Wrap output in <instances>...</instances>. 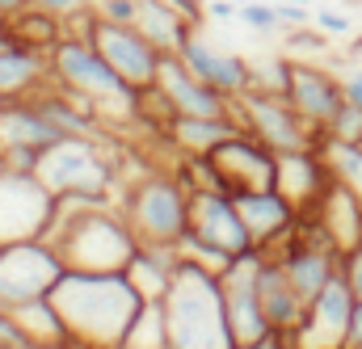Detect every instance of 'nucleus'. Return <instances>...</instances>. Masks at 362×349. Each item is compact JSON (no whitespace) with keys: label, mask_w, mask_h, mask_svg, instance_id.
<instances>
[{"label":"nucleus","mask_w":362,"mask_h":349,"mask_svg":"<svg viewBox=\"0 0 362 349\" xmlns=\"http://www.w3.org/2000/svg\"><path fill=\"white\" fill-rule=\"evenodd\" d=\"M312 21H316L329 38H341V34H350V30H354V21H350L346 13H337V8H316V13H312Z\"/></svg>","instance_id":"473e14b6"},{"label":"nucleus","mask_w":362,"mask_h":349,"mask_svg":"<svg viewBox=\"0 0 362 349\" xmlns=\"http://www.w3.org/2000/svg\"><path fill=\"white\" fill-rule=\"evenodd\" d=\"M320 156H325V165H329V173L337 185H346L350 194H358L362 198V143H341V139H320V148H316Z\"/></svg>","instance_id":"cd10ccee"},{"label":"nucleus","mask_w":362,"mask_h":349,"mask_svg":"<svg viewBox=\"0 0 362 349\" xmlns=\"http://www.w3.org/2000/svg\"><path fill=\"white\" fill-rule=\"evenodd\" d=\"M89 42L101 51V59H105L131 88L156 85V72H160L165 51H156V47L144 38L139 25H118V21L97 17L93 30H89Z\"/></svg>","instance_id":"ddd939ff"},{"label":"nucleus","mask_w":362,"mask_h":349,"mask_svg":"<svg viewBox=\"0 0 362 349\" xmlns=\"http://www.w3.org/2000/svg\"><path fill=\"white\" fill-rule=\"evenodd\" d=\"M34 177L55 194V198H97V202H118V160L105 152L101 135L97 139H64L42 152Z\"/></svg>","instance_id":"423d86ee"},{"label":"nucleus","mask_w":362,"mask_h":349,"mask_svg":"<svg viewBox=\"0 0 362 349\" xmlns=\"http://www.w3.org/2000/svg\"><path fill=\"white\" fill-rule=\"evenodd\" d=\"M341 278L350 282L354 299L362 303V244H358V249H346V253H341Z\"/></svg>","instance_id":"72a5a7b5"},{"label":"nucleus","mask_w":362,"mask_h":349,"mask_svg":"<svg viewBox=\"0 0 362 349\" xmlns=\"http://www.w3.org/2000/svg\"><path fill=\"white\" fill-rule=\"evenodd\" d=\"M215 177H219V194L236 198V194H249V189H274V177H278V152H270L257 135L249 131H236L232 139H223L215 152H206Z\"/></svg>","instance_id":"f8f14e48"},{"label":"nucleus","mask_w":362,"mask_h":349,"mask_svg":"<svg viewBox=\"0 0 362 349\" xmlns=\"http://www.w3.org/2000/svg\"><path fill=\"white\" fill-rule=\"evenodd\" d=\"M169 4L177 8V13L189 21V25H194V30H202V21H206V4H202V0H169Z\"/></svg>","instance_id":"58836bf2"},{"label":"nucleus","mask_w":362,"mask_h":349,"mask_svg":"<svg viewBox=\"0 0 362 349\" xmlns=\"http://www.w3.org/2000/svg\"><path fill=\"white\" fill-rule=\"evenodd\" d=\"M236 131H245L236 114H228V118H185V114H177V122L169 126V148L177 156H206L223 139H232Z\"/></svg>","instance_id":"393cba45"},{"label":"nucleus","mask_w":362,"mask_h":349,"mask_svg":"<svg viewBox=\"0 0 362 349\" xmlns=\"http://www.w3.org/2000/svg\"><path fill=\"white\" fill-rule=\"evenodd\" d=\"M257 295H262V312L270 320V329H299L303 316H308V303L303 295L295 290V282L286 278V269L278 257H262V269H257Z\"/></svg>","instance_id":"4be33fe9"},{"label":"nucleus","mask_w":362,"mask_h":349,"mask_svg":"<svg viewBox=\"0 0 362 349\" xmlns=\"http://www.w3.org/2000/svg\"><path fill=\"white\" fill-rule=\"evenodd\" d=\"M262 249H249L240 257L223 265L219 278V295H223V316H228V333L232 345H257L270 337V320L262 312V295H257V269H262Z\"/></svg>","instance_id":"6e6552de"},{"label":"nucleus","mask_w":362,"mask_h":349,"mask_svg":"<svg viewBox=\"0 0 362 349\" xmlns=\"http://www.w3.org/2000/svg\"><path fill=\"white\" fill-rule=\"evenodd\" d=\"M232 349H257V345H232Z\"/></svg>","instance_id":"de8ad7c7"},{"label":"nucleus","mask_w":362,"mask_h":349,"mask_svg":"<svg viewBox=\"0 0 362 349\" xmlns=\"http://www.w3.org/2000/svg\"><path fill=\"white\" fill-rule=\"evenodd\" d=\"M189 236L215 244L228 257H240V253L257 249L240 211H236V198H228L219 189H189Z\"/></svg>","instance_id":"2eb2a0df"},{"label":"nucleus","mask_w":362,"mask_h":349,"mask_svg":"<svg viewBox=\"0 0 362 349\" xmlns=\"http://www.w3.org/2000/svg\"><path fill=\"white\" fill-rule=\"evenodd\" d=\"M30 0H0V13H17V8H25Z\"/></svg>","instance_id":"79ce46f5"},{"label":"nucleus","mask_w":362,"mask_h":349,"mask_svg":"<svg viewBox=\"0 0 362 349\" xmlns=\"http://www.w3.org/2000/svg\"><path fill=\"white\" fill-rule=\"evenodd\" d=\"M127 345L135 349H169V329H165V299H144L131 333H127Z\"/></svg>","instance_id":"c85d7f7f"},{"label":"nucleus","mask_w":362,"mask_h":349,"mask_svg":"<svg viewBox=\"0 0 362 349\" xmlns=\"http://www.w3.org/2000/svg\"><path fill=\"white\" fill-rule=\"evenodd\" d=\"M8 345H25V337L17 329V320L8 316V307H0V349H8Z\"/></svg>","instance_id":"4c0bfd02"},{"label":"nucleus","mask_w":362,"mask_h":349,"mask_svg":"<svg viewBox=\"0 0 362 349\" xmlns=\"http://www.w3.org/2000/svg\"><path fill=\"white\" fill-rule=\"evenodd\" d=\"M51 303L68 329L72 349H114L127 341L144 295L131 286L127 273H81L64 269L51 290Z\"/></svg>","instance_id":"f257e3e1"},{"label":"nucleus","mask_w":362,"mask_h":349,"mask_svg":"<svg viewBox=\"0 0 362 349\" xmlns=\"http://www.w3.org/2000/svg\"><path fill=\"white\" fill-rule=\"evenodd\" d=\"M354 290L350 282L337 273L329 278V286L308 303V316L299 324V345L303 349H341L346 345V329H350V316H354Z\"/></svg>","instance_id":"dca6fc26"},{"label":"nucleus","mask_w":362,"mask_h":349,"mask_svg":"<svg viewBox=\"0 0 362 349\" xmlns=\"http://www.w3.org/2000/svg\"><path fill=\"white\" fill-rule=\"evenodd\" d=\"M240 21H245V25H253L257 34H274V30H282V21H278L274 4H266V0H245V4H240Z\"/></svg>","instance_id":"2f4dec72"},{"label":"nucleus","mask_w":362,"mask_h":349,"mask_svg":"<svg viewBox=\"0 0 362 349\" xmlns=\"http://www.w3.org/2000/svg\"><path fill=\"white\" fill-rule=\"evenodd\" d=\"M236 118L249 135H257L270 152H308V148H320L325 131H316L282 93H262V88H249L245 97H236Z\"/></svg>","instance_id":"0eeeda50"},{"label":"nucleus","mask_w":362,"mask_h":349,"mask_svg":"<svg viewBox=\"0 0 362 349\" xmlns=\"http://www.w3.org/2000/svg\"><path fill=\"white\" fill-rule=\"evenodd\" d=\"M55 215V194L34 173L0 169V244L38 240Z\"/></svg>","instance_id":"9b49d317"},{"label":"nucleus","mask_w":362,"mask_h":349,"mask_svg":"<svg viewBox=\"0 0 362 349\" xmlns=\"http://www.w3.org/2000/svg\"><path fill=\"white\" fill-rule=\"evenodd\" d=\"M346 55H350V64H354V59H362V34L354 38V47H346Z\"/></svg>","instance_id":"37998d69"},{"label":"nucleus","mask_w":362,"mask_h":349,"mask_svg":"<svg viewBox=\"0 0 362 349\" xmlns=\"http://www.w3.org/2000/svg\"><path fill=\"white\" fill-rule=\"evenodd\" d=\"M303 215H316V223L329 232V240L346 253V249H358L362 244V198L350 194L346 185H329V194L316 202V211H303Z\"/></svg>","instance_id":"5701e85b"},{"label":"nucleus","mask_w":362,"mask_h":349,"mask_svg":"<svg viewBox=\"0 0 362 349\" xmlns=\"http://www.w3.org/2000/svg\"><path fill=\"white\" fill-rule=\"evenodd\" d=\"M30 4H38V8H47V13H55V17H72V13L89 8L93 0H30Z\"/></svg>","instance_id":"e433bc0d"},{"label":"nucleus","mask_w":362,"mask_h":349,"mask_svg":"<svg viewBox=\"0 0 362 349\" xmlns=\"http://www.w3.org/2000/svg\"><path fill=\"white\" fill-rule=\"evenodd\" d=\"M286 4H312V0H286Z\"/></svg>","instance_id":"a18cd8bd"},{"label":"nucleus","mask_w":362,"mask_h":349,"mask_svg":"<svg viewBox=\"0 0 362 349\" xmlns=\"http://www.w3.org/2000/svg\"><path fill=\"white\" fill-rule=\"evenodd\" d=\"M42 85H51V55L25 47L21 38L4 30L0 34V97L4 101L34 97Z\"/></svg>","instance_id":"412c9836"},{"label":"nucleus","mask_w":362,"mask_h":349,"mask_svg":"<svg viewBox=\"0 0 362 349\" xmlns=\"http://www.w3.org/2000/svg\"><path fill=\"white\" fill-rule=\"evenodd\" d=\"M135 25H139L144 38H148L156 51H165V55H177V47L194 34V25L181 17L169 0H139V17H135Z\"/></svg>","instance_id":"a878e982"},{"label":"nucleus","mask_w":362,"mask_h":349,"mask_svg":"<svg viewBox=\"0 0 362 349\" xmlns=\"http://www.w3.org/2000/svg\"><path fill=\"white\" fill-rule=\"evenodd\" d=\"M42 240L59 253L64 269L81 273H122L139 249V236L122 219L118 202L97 198H55Z\"/></svg>","instance_id":"f03ea898"},{"label":"nucleus","mask_w":362,"mask_h":349,"mask_svg":"<svg viewBox=\"0 0 362 349\" xmlns=\"http://www.w3.org/2000/svg\"><path fill=\"white\" fill-rule=\"evenodd\" d=\"M8 34L21 38L25 47L51 55V51L64 42L68 25H64V17H55V13H47V8H38V4H25V8H17V13H8Z\"/></svg>","instance_id":"bb28decb"},{"label":"nucleus","mask_w":362,"mask_h":349,"mask_svg":"<svg viewBox=\"0 0 362 349\" xmlns=\"http://www.w3.org/2000/svg\"><path fill=\"white\" fill-rule=\"evenodd\" d=\"M118 211L144 244H181L189 232V189L173 169H148L122 181Z\"/></svg>","instance_id":"39448f33"},{"label":"nucleus","mask_w":362,"mask_h":349,"mask_svg":"<svg viewBox=\"0 0 362 349\" xmlns=\"http://www.w3.org/2000/svg\"><path fill=\"white\" fill-rule=\"evenodd\" d=\"M0 105H4V97H0Z\"/></svg>","instance_id":"09e8293b"},{"label":"nucleus","mask_w":362,"mask_h":349,"mask_svg":"<svg viewBox=\"0 0 362 349\" xmlns=\"http://www.w3.org/2000/svg\"><path fill=\"white\" fill-rule=\"evenodd\" d=\"M165 329L169 349H232L219 278L181 257L173 286L165 295Z\"/></svg>","instance_id":"7ed1b4c3"},{"label":"nucleus","mask_w":362,"mask_h":349,"mask_svg":"<svg viewBox=\"0 0 362 349\" xmlns=\"http://www.w3.org/2000/svg\"><path fill=\"white\" fill-rule=\"evenodd\" d=\"M333 173L325 165V156L316 148L308 152H282L278 156V177H274V189L303 215V211H316V202L329 194Z\"/></svg>","instance_id":"6ab92c4d"},{"label":"nucleus","mask_w":362,"mask_h":349,"mask_svg":"<svg viewBox=\"0 0 362 349\" xmlns=\"http://www.w3.org/2000/svg\"><path fill=\"white\" fill-rule=\"evenodd\" d=\"M333 51V42H329V34L320 30V25H295V30H286V55L291 59H320V55H329Z\"/></svg>","instance_id":"c756f323"},{"label":"nucleus","mask_w":362,"mask_h":349,"mask_svg":"<svg viewBox=\"0 0 362 349\" xmlns=\"http://www.w3.org/2000/svg\"><path fill=\"white\" fill-rule=\"evenodd\" d=\"M177 265H181L177 244H144V240H139L135 257H131V265H127L122 273L131 278V286H135L144 299H165L169 286H173Z\"/></svg>","instance_id":"b1692460"},{"label":"nucleus","mask_w":362,"mask_h":349,"mask_svg":"<svg viewBox=\"0 0 362 349\" xmlns=\"http://www.w3.org/2000/svg\"><path fill=\"white\" fill-rule=\"evenodd\" d=\"M341 93L350 105L362 110V64H350V72H341Z\"/></svg>","instance_id":"c9c22d12"},{"label":"nucleus","mask_w":362,"mask_h":349,"mask_svg":"<svg viewBox=\"0 0 362 349\" xmlns=\"http://www.w3.org/2000/svg\"><path fill=\"white\" fill-rule=\"evenodd\" d=\"M4 30H8V13H0V34H4Z\"/></svg>","instance_id":"c03bdc74"},{"label":"nucleus","mask_w":362,"mask_h":349,"mask_svg":"<svg viewBox=\"0 0 362 349\" xmlns=\"http://www.w3.org/2000/svg\"><path fill=\"white\" fill-rule=\"evenodd\" d=\"M114 349H135V345H127V341H122V345H114Z\"/></svg>","instance_id":"49530a36"},{"label":"nucleus","mask_w":362,"mask_h":349,"mask_svg":"<svg viewBox=\"0 0 362 349\" xmlns=\"http://www.w3.org/2000/svg\"><path fill=\"white\" fill-rule=\"evenodd\" d=\"M68 135L42 114L34 97H17L0 105V169L13 173H34L42 152L64 143Z\"/></svg>","instance_id":"1a4fd4ad"},{"label":"nucleus","mask_w":362,"mask_h":349,"mask_svg":"<svg viewBox=\"0 0 362 349\" xmlns=\"http://www.w3.org/2000/svg\"><path fill=\"white\" fill-rule=\"evenodd\" d=\"M325 135H329V139H341V143H362V110L346 101V105L333 114V122L325 126Z\"/></svg>","instance_id":"7c9ffc66"},{"label":"nucleus","mask_w":362,"mask_h":349,"mask_svg":"<svg viewBox=\"0 0 362 349\" xmlns=\"http://www.w3.org/2000/svg\"><path fill=\"white\" fill-rule=\"evenodd\" d=\"M206 17L232 21V17H240V4H236V0H215V4H206Z\"/></svg>","instance_id":"a19ab883"},{"label":"nucleus","mask_w":362,"mask_h":349,"mask_svg":"<svg viewBox=\"0 0 362 349\" xmlns=\"http://www.w3.org/2000/svg\"><path fill=\"white\" fill-rule=\"evenodd\" d=\"M59 278H64V261L42 236L38 240H17V244H0V303L4 307L47 299Z\"/></svg>","instance_id":"9d476101"},{"label":"nucleus","mask_w":362,"mask_h":349,"mask_svg":"<svg viewBox=\"0 0 362 349\" xmlns=\"http://www.w3.org/2000/svg\"><path fill=\"white\" fill-rule=\"evenodd\" d=\"M51 85L85 97L93 105V114L101 118V126H122V122L135 118V88L101 59V51L89 38L68 34L51 51Z\"/></svg>","instance_id":"20e7f679"},{"label":"nucleus","mask_w":362,"mask_h":349,"mask_svg":"<svg viewBox=\"0 0 362 349\" xmlns=\"http://www.w3.org/2000/svg\"><path fill=\"white\" fill-rule=\"evenodd\" d=\"M156 85L165 88V97L173 101V110L185 114V118H228V114H236V101L223 97L219 88H211L206 81H198L177 55H165L160 59Z\"/></svg>","instance_id":"a211bd4d"},{"label":"nucleus","mask_w":362,"mask_h":349,"mask_svg":"<svg viewBox=\"0 0 362 349\" xmlns=\"http://www.w3.org/2000/svg\"><path fill=\"white\" fill-rule=\"evenodd\" d=\"M282 97L316 126L325 131L333 122V114L346 105V93H341V76L316 59H291L286 55V88Z\"/></svg>","instance_id":"4468645a"},{"label":"nucleus","mask_w":362,"mask_h":349,"mask_svg":"<svg viewBox=\"0 0 362 349\" xmlns=\"http://www.w3.org/2000/svg\"><path fill=\"white\" fill-rule=\"evenodd\" d=\"M236 211L253 236L257 249H274L278 240L291 236V227L299 223V211L278 194V189H249V194H236Z\"/></svg>","instance_id":"aec40b11"},{"label":"nucleus","mask_w":362,"mask_h":349,"mask_svg":"<svg viewBox=\"0 0 362 349\" xmlns=\"http://www.w3.org/2000/svg\"><path fill=\"white\" fill-rule=\"evenodd\" d=\"M274 13H278V21H282L286 30H295V25H308V21H312V8H308V4H286V0H274Z\"/></svg>","instance_id":"f704fd0d"},{"label":"nucleus","mask_w":362,"mask_h":349,"mask_svg":"<svg viewBox=\"0 0 362 349\" xmlns=\"http://www.w3.org/2000/svg\"><path fill=\"white\" fill-rule=\"evenodd\" d=\"M177 59L211 88H219L223 97H245L253 85V64L240 59V55H228V51H215L211 42H202V30H194L185 42L177 47Z\"/></svg>","instance_id":"f3484780"},{"label":"nucleus","mask_w":362,"mask_h":349,"mask_svg":"<svg viewBox=\"0 0 362 349\" xmlns=\"http://www.w3.org/2000/svg\"><path fill=\"white\" fill-rule=\"evenodd\" d=\"M341 349H362V303H354V316H350V329H346V345Z\"/></svg>","instance_id":"ea45409f"}]
</instances>
